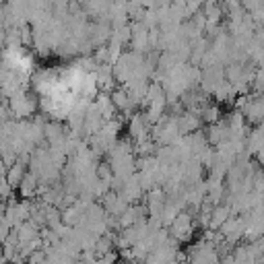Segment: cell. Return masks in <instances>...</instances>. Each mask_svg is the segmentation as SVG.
Returning a JSON list of instances; mask_svg holds the SVG:
<instances>
[{"label": "cell", "instance_id": "6da1fadb", "mask_svg": "<svg viewBox=\"0 0 264 264\" xmlns=\"http://www.w3.org/2000/svg\"><path fill=\"white\" fill-rule=\"evenodd\" d=\"M169 225H171V231H174V235L178 239H188L192 235V229H194L190 215H186V213H178Z\"/></svg>", "mask_w": 264, "mask_h": 264}, {"label": "cell", "instance_id": "7a4b0ae2", "mask_svg": "<svg viewBox=\"0 0 264 264\" xmlns=\"http://www.w3.org/2000/svg\"><path fill=\"white\" fill-rule=\"evenodd\" d=\"M25 178V165L23 163H15V165H10V169H8V174H6V182H8V186H19L21 184V180Z\"/></svg>", "mask_w": 264, "mask_h": 264}, {"label": "cell", "instance_id": "3957f363", "mask_svg": "<svg viewBox=\"0 0 264 264\" xmlns=\"http://www.w3.org/2000/svg\"><path fill=\"white\" fill-rule=\"evenodd\" d=\"M227 219H229V209H227V206H219V209H215V211H213L211 227H213V229H219Z\"/></svg>", "mask_w": 264, "mask_h": 264}, {"label": "cell", "instance_id": "277c9868", "mask_svg": "<svg viewBox=\"0 0 264 264\" xmlns=\"http://www.w3.org/2000/svg\"><path fill=\"white\" fill-rule=\"evenodd\" d=\"M202 113H204V120L211 122V124L219 120V110H217V108H206Z\"/></svg>", "mask_w": 264, "mask_h": 264}]
</instances>
